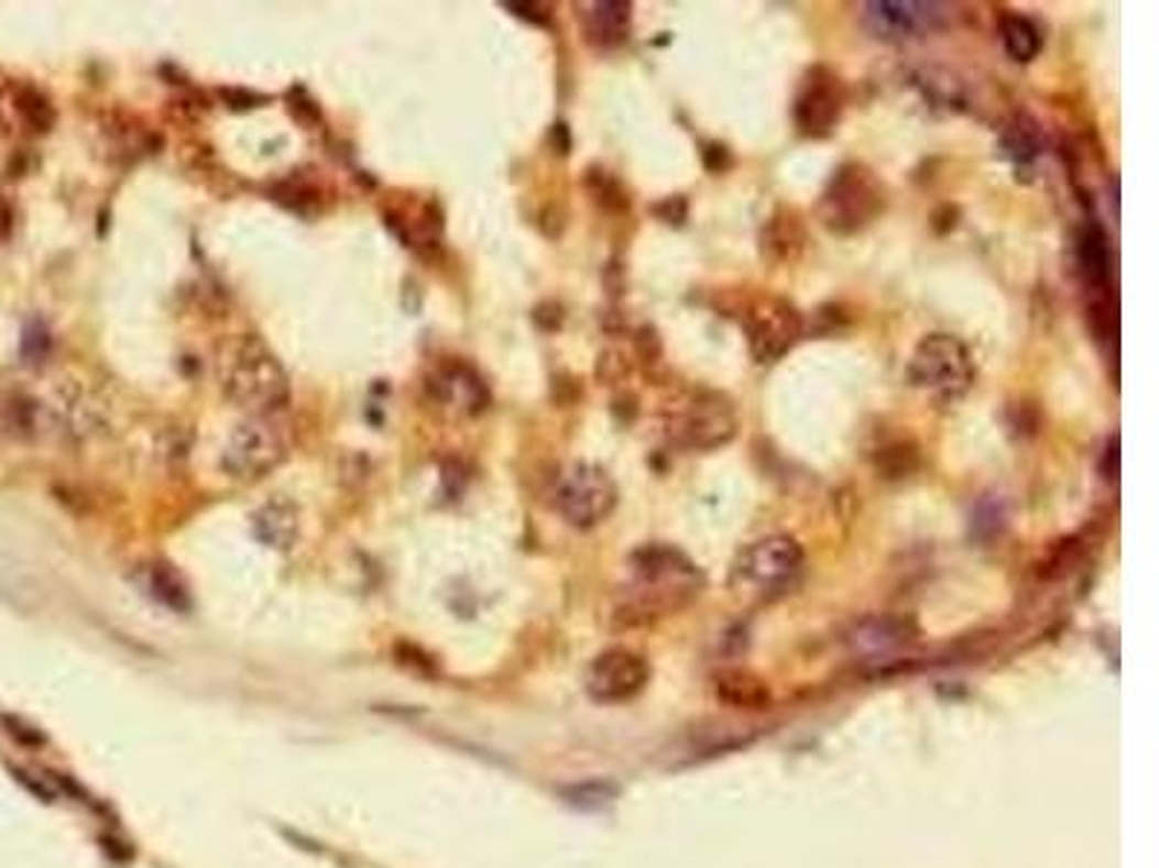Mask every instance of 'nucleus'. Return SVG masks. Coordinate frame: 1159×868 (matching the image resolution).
<instances>
[{"label":"nucleus","instance_id":"obj_1","mask_svg":"<svg viewBox=\"0 0 1159 868\" xmlns=\"http://www.w3.org/2000/svg\"><path fill=\"white\" fill-rule=\"evenodd\" d=\"M221 385L227 397L247 415H270L291 399L287 371L261 337H241L221 360Z\"/></svg>","mask_w":1159,"mask_h":868},{"label":"nucleus","instance_id":"obj_2","mask_svg":"<svg viewBox=\"0 0 1159 868\" xmlns=\"http://www.w3.org/2000/svg\"><path fill=\"white\" fill-rule=\"evenodd\" d=\"M884 186L864 163H846L829 180L818 200L820 223L835 235H855L884 211Z\"/></svg>","mask_w":1159,"mask_h":868},{"label":"nucleus","instance_id":"obj_3","mask_svg":"<svg viewBox=\"0 0 1159 868\" xmlns=\"http://www.w3.org/2000/svg\"><path fill=\"white\" fill-rule=\"evenodd\" d=\"M632 571H635L641 591L647 594L649 608H679V605L690 603L702 587L699 564L670 545H644L635 550Z\"/></svg>","mask_w":1159,"mask_h":868},{"label":"nucleus","instance_id":"obj_4","mask_svg":"<svg viewBox=\"0 0 1159 868\" xmlns=\"http://www.w3.org/2000/svg\"><path fill=\"white\" fill-rule=\"evenodd\" d=\"M907 383L939 399L962 397L974 383V360L965 342L951 333L925 337L907 362Z\"/></svg>","mask_w":1159,"mask_h":868},{"label":"nucleus","instance_id":"obj_5","mask_svg":"<svg viewBox=\"0 0 1159 868\" xmlns=\"http://www.w3.org/2000/svg\"><path fill=\"white\" fill-rule=\"evenodd\" d=\"M740 420H736L734 403L725 394L696 392L679 399L670 411L667 431L676 447L690 452H713L728 447L736 438Z\"/></svg>","mask_w":1159,"mask_h":868},{"label":"nucleus","instance_id":"obj_6","mask_svg":"<svg viewBox=\"0 0 1159 868\" xmlns=\"http://www.w3.org/2000/svg\"><path fill=\"white\" fill-rule=\"evenodd\" d=\"M284 458H287V440H284L282 429L264 415H250L229 435L221 454V466L232 481L255 484L273 470H278Z\"/></svg>","mask_w":1159,"mask_h":868},{"label":"nucleus","instance_id":"obj_7","mask_svg":"<svg viewBox=\"0 0 1159 868\" xmlns=\"http://www.w3.org/2000/svg\"><path fill=\"white\" fill-rule=\"evenodd\" d=\"M554 507L577 530H592L617 507V484L603 466L575 463L557 481Z\"/></svg>","mask_w":1159,"mask_h":868},{"label":"nucleus","instance_id":"obj_8","mask_svg":"<svg viewBox=\"0 0 1159 868\" xmlns=\"http://www.w3.org/2000/svg\"><path fill=\"white\" fill-rule=\"evenodd\" d=\"M742 325L748 333L754 360L763 365L780 360L783 353H789L797 339L803 337V316L797 314L795 305L777 296L754 298L742 314Z\"/></svg>","mask_w":1159,"mask_h":868},{"label":"nucleus","instance_id":"obj_9","mask_svg":"<svg viewBox=\"0 0 1159 868\" xmlns=\"http://www.w3.org/2000/svg\"><path fill=\"white\" fill-rule=\"evenodd\" d=\"M803 568V548L791 536H768L742 550L736 562V579L742 585L774 594L789 585Z\"/></svg>","mask_w":1159,"mask_h":868},{"label":"nucleus","instance_id":"obj_10","mask_svg":"<svg viewBox=\"0 0 1159 868\" xmlns=\"http://www.w3.org/2000/svg\"><path fill=\"white\" fill-rule=\"evenodd\" d=\"M653 669L632 649H609L586 672V692L598 704H626L647 689Z\"/></svg>","mask_w":1159,"mask_h":868},{"label":"nucleus","instance_id":"obj_11","mask_svg":"<svg viewBox=\"0 0 1159 868\" xmlns=\"http://www.w3.org/2000/svg\"><path fill=\"white\" fill-rule=\"evenodd\" d=\"M864 24L882 41L925 39L948 24V7L919 0H873L864 3Z\"/></svg>","mask_w":1159,"mask_h":868},{"label":"nucleus","instance_id":"obj_12","mask_svg":"<svg viewBox=\"0 0 1159 868\" xmlns=\"http://www.w3.org/2000/svg\"><path fill=\"white\" fill-rule=\"evenodd\" d=\"M426 392L456 417L481 415L490 403V392L481 374L464 362H444L426 380Z\"/></svg>","mask_w":1159,"mask_h":868},{"label":"nucleus","instance_id":"obj_13","mask_svg":"<svg viewBox=\"0 0 1159 868\" xmlns=\"http://www.w3.org/2000/svg\"><path fill=\"white\" fill-rule=\"evenodd\" d=\"M841 105H844V96H841V81H838V76H832L827 67H814V70L806 76L803 90L797 94V128H800L806 136H827V133L835 128L838 117H841Z\"/></svg>","mask_w":1159,"mask_h":868},{"label":"nucleus","instance_id":"obj_14","mask_svg":"<svg viewBox=\"0 0 1159 868\" xmlns=\"http://www.w3.org/2000/svg\"><path fill=\"white\" fill-rule=\"evenodd\" d=\"M919 637V628L905 614H870L852 623L846 631V646L859 658H884L905 649Z\"/></svg>","mask_w":1159,"mask_h":868},{"label":"nucleus","instance_id":"obj_15","mask_svg":"<svg viewBox=\"0 0 1159 868\" xmlns=\"http://www.w3.org/2000/svg\"><path fill=\"white\" fill-rule=\"evenodd\" d=\"M302 516L299 507L287 495H273L267 504H261L253 516V532L261 545L273 550H287L299 539Z\"/></svg>","mask_w":1159,"mask_h":868},{"label":"nucleus","instance_id":"obj_16","mask_svg":"<svg viewBox=\"0 0 1159 868\" xmlns=\"http://www.w3.org/2000/svg\"><path fill=\"white\" fill-rule=\"evenodd\" d=\"M632 7L623 0H598L589 3L583 12V30L589 44L594 47H617L630 39Z\"/></svg>","mask_w":1159,"mask_h":868},{"label":"nucleus","instance_id":"obj_17","mask_svg":"<svg viewBox=\"0 0 1159 868\" xmlns=\"http://www.w3.org/2000/svg\"><path fill=\"white\" fill-rule=\"evenodd\" d=\"M759 246H763V259H768L772 264H791V261L800 259V252L806 246V229L795 211H774L772 218L765 220Z\"/></svg>","mask_w":1159,"mask_h":868},{"label":"nucleus","instance_id":"obj_18","mask_svg":"<svg viewBox=\"0 0 1159 868\" xmlns=\"http://www.w3.org/2000/svg\"><path fill=\"white\" fill-rule=\"evenodd\" d=\"M713 692L722 704L734 706V710H763L772 701V692L765 686L763 678H757L748 669H728L713 678Z\"/></svg>","mask_w":1159,"mask_h":868},{"label":"nucleus","instance_id":"obj_19","mask_svg":"<svg viewBox=\"0 0 1159 868\" xmlns=\"http://www.w3.org/2000/svg\"><path fill=\"white\" fill-rule=\"evenodd\" d=\"M1079 266H1081V273H1084V278H1087L1090 289L1111 287V273H1113L1111 241H1107L1104 229L1096 227V223H1090V227L1081 229Z\"/></svg>","mask_w":1159,"mask_h":868},{"label":"nucleus","instance_id":"obj_20","mask_svg":"<svg viewBox=\"0 0 1159 868\" xmlns=\"http://www.w3.org/2000/svg\"><path fill=\"white\" fill-rule=\"evenodd\" d=\"M1001 142H1003V154H1006L1012 163L1026 165V163H1032V160L1041 154L1043 133L1032 117L1020 113V117H1015L1009 125H1006Z\"/></svg>","mask_w":1159,"mask_h":868},{"label":"nucleus","instance_id":"obj_21","mask_svg":"<svg viewBox=\"0 0 1159 868\" xmlns=\"http://www.w3.org/2000/svg\"><path fill=\"white\" fill-rule=\"evenodd\" d=\"M1001 41L1009 58L1020 64L1032 62L1035 55L1041 53V32H1038V26L1029 18L1015 15V12L1001 18Z\"/></svg>","mask_w":1159,"mask_h":868},{"label":"nucleus","instance_id":"obj_22","mask_svg":"<svg viewBox=\"0 0 1159 868\" xmlns=\"http://www.w3.org/2000/svg\"><path fill=\"white\" fill-rule=\"evenodd\" d=\"M873 463H876L878 477L901 481V477H910L922 466V449L916 447L914 440H893V443L878 449Z\"/></svg>","mask_w":1159,"mask_h":868},{"label":"nucleus","instance_id":"obj_23","mask_svg":"<svg viewBox=\"0 0 1159 868\" xmlns=\"http://www.w3.org/2000/svg\"><path fill=\"white\" fill-rule=\"evenodd\" d=\"M151 591V596L154 600H160L163 605H168L172 611H189L192 608V600H189V591H186V585H183V579L177 576V571H174L172 564L166 562H154L149 568V585H145Z\"/></svg>","mask_w":1159,"mask_h":868},{"label":"nucleus","instance_id":"obj_24","mask_svg":"<svg viewBox=\"0 0 1159 868\" xmlns=\"http://www.w3.org/2000/svg\"><path fill=\"white\" fill-rule=\"evenodd\" d=\"M617 796V788L609 782H586L575 784V788L566 790V799L575 807H583V811H598V807H606L612 799Z\"/></svg>","mask_w":1159,"mask_h":868},{"label":"nucleus","instance_id":"obj_25","mask_svg":"<svg viewBox=\"0 0 1159 868\" xmlns=\"http://www.w3.org/2000/svg\"><path fill=\"white\" fill-rule=\"evenodd\" d=\"M18 110L24 113L26 125H30L32 131L44 133L56 122V113H53L50 102L41 94H35V90H24V94L18 96Z\"/></svg>","mask_w":1159,"mask_h":868},{"label":"nucleus","instance_id":"obj_26","mask_svg":"<svg viewBox=\"0 0 1159 868\" xmlns=\"http://www.w3.org/2000/svg\"><path fill=\"white\" fill-rule=\"evenodd\" d=\"M21 353L26 356V362H41L50 353V333L41 321H32L30 328L24 330V342H21Z\"/></svg>","mask_w":1159,"mask_h":868},{"label":"nucleus","instance_id":"obj_27","mask_svg":"<svg viewBox=\"0 0 1159 868\" xmlns=\"http://www.w3.org/2000/svg\"><path fill=\"white\" fill-rule=\"evenodd\" d=\"M598 177H589V180H598V188H594V195H598V200L603 206H609V209H630V197L623 195V188L617 186L612 177H609L606 172H594Z\"/></svg>","mask_w":1159,"mask_h":868},{"label":"nucleus","instance_id":"obj_28","mask_svg":"<svg viewBox=\"0 0 1159 868\" xmlns=\"http://www.w3.org/2000/svg\"><path fill=\"white\" fill-rule=\"evenodd\" d=\"M502 7L507 9V12H513L516 18H525V21H531V24H551V9L545 7V3H520V0H505Z\"/></svg>","mask_w":1159,"mask_h":868},{"label":"nucleus","instance_id":"obj_29","mask_svg":"<svg viewBox=\"0 0 1159 868\" xmlns=\"http://www.w3.org/2000/svg\"><path fill=\"white\" fill-rule=\"evenodd\" d=\"M635 351H638V356L644 362L661 360V337H658V330L644 325V328L635 333Z\"/></svg>","mask_w":1159,"mask_h":868},{"label":"nucleus","instance_id":"obj_30","mask_svg":"<svg viewBox=\"0 0 1159 868\" xmlns=\"http://www.w3.org/2000/svg\"><path fill=\"white\" fill-rule=\"evenodd\" d=\"M655 215H658V218H661L664 223H676V227H679L681 220L687 218V200H685V197H679V195L667 197L664 204L655 206Z\"/></svg>","mask_w":1159,"mask_h":868},{"label":"nucleus","instance_id":"obj_31","mask_svg":"<svg viewBox=\"0 0 1159 868\" xmlns=\"http://www.w3.org/2000/svg\"><path fill=\"white\" fill-rule=\"evenodd\" d=\"M1102 475L1104 481H1119V435H1113L1111 440H1107V449H1104V458H1102Z\"/></svg>","mask_w":1159,"mask_h":868}]
</instances>
